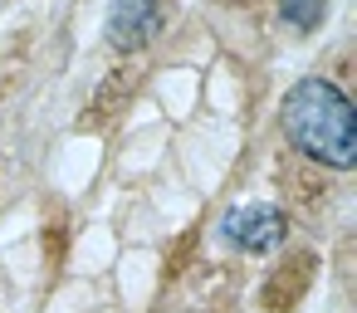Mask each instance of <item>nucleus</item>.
Instances as JSON below:
<instances>
[{
	"label": "nucleus",
	"mask_w": 357,
	"mask_h": 313,
	"mask_svg": "<svg viewBox=\"0 0 357 313\" xmlns=\"http://www.w3.org/2000/svg\"><path fill=\"white\" fill-rule=\"evenodd\" d=\"M279 123H284V137L303 157H313L333 171H347L357 162V118H352V103L337 84H328L318 74L298 79L284 93Z\"/></svg>",
	"instance_id": "obj_1"
},
{
	"label": "nucleus",
	"mask_w": 357,
	"mask_h": 313,
	"mask_svg": "<svg viewBox=\"0 0 357 313\" xmlns=\"http://www.w3.org/2000/svg\"><path fill=\"white\" fill-rule=\"evenodd\" d=\"M220 235H225L235 250H245V254H269V250H279V245H284L289 220H284V211H279V206L255 201V206L230 211V215L220 220Z\"/></svg>",
	"instance_id": "obj_2"
},
{
	"label": "nucleus",
	"mask_w": 357,
	"mask_h": 313,
	"mask_svg": "<svg viewBox=\"0 0 357 313\" xmlns=\"http://www.w3.org/2000/svg\"><path fill=\"white\" fill-rule=\"evenodd\" d=\"M162 30V0H113L108 6V45L142 49Z\"/></svg>",
	"instance_id": "obj_3"
},
{
	"label": "nucleus",
	"mask_w": 357,
	"mask_h": 313,
	"mask_svg": "<svg viewBox=\"0 0 357 313\" xmlns=\"http://www.w3.org/2000/svg\"><path fill=\"white\" fill-rule=\"evenodd\" d=\"M323 10H328V0H279V15L294 30H318L323 25Z\"/></svg>",
	"instance_id": "obj_4"
}]
</instances>
